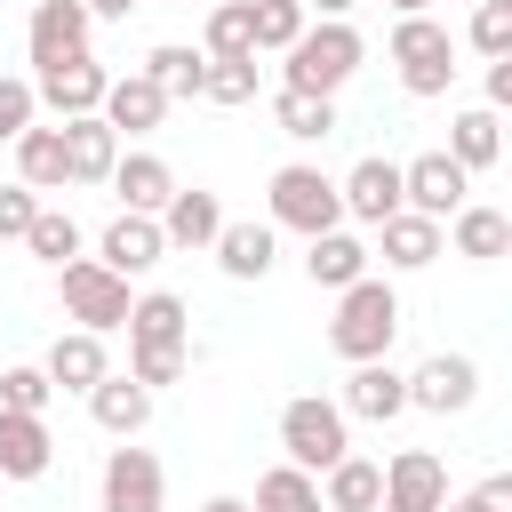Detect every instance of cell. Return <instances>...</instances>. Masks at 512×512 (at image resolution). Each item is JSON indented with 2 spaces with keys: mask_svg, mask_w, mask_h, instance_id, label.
<instances>
[{
  "mask_svg": "<svg viewBox=\"0 0 512 512\" xmlns=\"http://www.w3.org/2000/svg\"><path fill=\"white\" fill-rule=\"evenodd\" d=\"M448 232H456V256H472V264L512 256V224H504V208H456Z\"/></svg>",
  "mask_w": 512,
  "mask_h": 512,
  "instance_id": "obj_32",
  "label": "cell"
},
{
  "mask_svg": "<svg viewBox=\"0 0 512 512\" xmlns=\"http://www.w3.org/2000/svg\"><path fill=\"white\" fill-rule=\"evenodd\" d=\"M64 168H72V184H112V168H120V136L104 128V112L64 120Z\"/></svg>",
  "mask_w": 512,
  "mask_h": 512,
  "instance_id": "obj_21",
  "label": "cell"
},
{
  "mask_svg": "<svg viewBox=\"0 0 512 512\" xmlns=\"http://www.w3.org/2000/svg\"><path fill=\"white\" fill-rule=\"evenodd\" d=\"M440 152H448L464 176H472V168H496V160H504V120H496L488 104H472V112L448 120V144H440Z\"/></svg>",
  "mask_w": 512,
  "mask_h": 512,
  "instance_id": "obj_26",
  "label": "cell"
},
{
  "mask_svg": "<svg viewBox=\"0 0 512 512\" xmlns=\"http://www.w3.org/2000/svg\"><path fill=\"white\" fill-rule=\"evenodd\" d=\"M160 232H168V248H216V232H224V200L200 192V184H176V200L160 208Z\"/></svg>",
  "mask_w": 512,
  "mask_h": 512,
  "instance_id": "obj_22",
  "label": "cell"
},
{
  "mask_svg": "<svg viewBox=\"0 0 512 512\" xmlns=\"http://www.w3.org/2000/svg\"><path fill=\"white\" fill-rule=\"evenodd\" d=\"M200 512H248V496H208Z\"/></svg>",
  "mask_w": 512,
  "mask_h": 512,
  "instance_id": "obj_47",
  "label": "cell"
},
{
  "mask_svg": "<svg viewBox=\"0 0 512 512\" xmlns=\"http://www.w3.org/2000/svg\"><path fill=\"white\" fill-rule=\"evenodd\" d=\"M32 120H40V96H32V80H8V72H0V144H16Z\"/></svg>",
  "mask_w": 512,
  "mask_h": 512,
  "instance_id": "obj_40",
  "label": "cell"
},
{
  "mask_svg": "<svg viewBox=\"0 0 512 512\" xmlns=\"http://www.w3.org/2000/svg\"><path fill=\"white\" fill-rule=\"evenodd\" d=\"M400 192H408V208L432 216V224H448L456 208H472V200H464L472 176H464L448 152H416V160H400Z\"/></svg>",
  "mask_w": 512,
  "mask_h": 512,
  "instance_id": "obj_12",
  "label": "cell"
},
{
  "mask_svg": "<svg viewBox=\"0 0 512 512\" xmlns=\"http://www.w3.org/2000/svg\"><path fill=\"white\" fill-rule=\"evenodd\" d=\"M96 496H104V512H160V504H168V472H160V456H152V448L120 440V448H104Z\"/></svg>",
  "mask_w": 512,
  "mask_h": 512,
  "instance_id": "obj_8",
  "label": "cell"
},
{
  "mask_svg": "<svg viewBox=\"0 0 512 512\" xmlns=\"http://www.w3.org/2000/svg\"><path fill=\"white\" fill-rule=\"evenodd\" d=\"M264 208H272V232H304V240H320V232H336V224H344V192H336V176H320L312 160L272 168Z\"/></svg>",
  "mask_w": 512,
  "mask_h": 512,
  "instance_id": "obj_3",
  "label": "cell"
},
{
  "mask_svg": "<svg viewBox=\"0 0 512 512\" xmlns=\"http://www.w3.org/2000/svg\"><path fill=\"white\" fill-rule=\"evenodd\" d=\"M256 80H264V64L256 56H208V104H256Z\"/></svg>",
  "mask_w": 512,
  "mask_h": 512,
  "instance_id": "obj_35",
  "label": "cell"
},
{
  "mask_svg": "<svg viewBox=\"0 0 512 512\" xmlns=\"http://www.w3.org/2000/svg\"><path fill=\"white\" fill-rule=\"evenodd\" d=\"M448 512H488V504H480V488H464V496H448Z\"/></svg>",
  "mask_w": 512,
  "mask_h": 512,
  "instance_id": "obj_46",
  "label": "cell"
},
{
  "mask_svg": "<svg viewBox=\"0 0 512 512\" xmlns=\"http://www.w3.org/2000/svg\"><path fill=\"white\" fill-rule=\"evenodd\" d=\"M368 256H376V248H368L360 232H344V224H336V232L304 240V280H312V288H336V296H344L352 280H368Z\"/></svg>",
  "mask_w": 512,
  "mask_h": 512,
  "instance_id": "obj_18",
  "label": "cell"
},
{
  "mask_svg": "<svg viewBox=\"0 0 512 512\" xmlns=\"http://www.w3.org/2000/svg\"><path fill=\"white\" fill-rule=\"evenodd\" d=\"M88 416H96L112 440H136V432L152 424V392H144L136 376H104V384L88 392Z\"/></svg>",
  "mask_w": 512,
  "mask_h": 512,
  "instance_id": "obj_28",
  "label": "cell"
},
{
  "mask_svg": "<svg viewBox=\"0 0 512 512\" xmlns=\"http://www.w3.org/2000/svg\"><path fill=\"white\" fill-rule=\"evenodd\" d=\"M56 464V440H48V424L40 416H16V408H0V480H40Z\"/></svg>",
  "mask_w": 512,
  "mask_h": 512,
  "instance_id": "obj_23",
  "label": "cell"
},
{
  "mask_svg": "<svg viewBox=\"0 0 512 512\" xmlns=\"http://www.w3.org/2000/svg\"><path fill=\"white\" fill-rule=\"evenodd\" d=\"M272 120H280V136H296V144H328V136H336V96L280 88V96H272Z\"/></svg>",
  "mask_w": 512,
  "mask_h": 512,
  "instance_id": "obj_31",
  "label": "cell"
},
{
  "mask_svg": "<svg viewBox=\"0 0 512 512\" xmlns=\"http://www.w3.org/2000/svg\"><path fill=\"white\" fill-rule=\"evenodd\" d=\"M360 56H368V40H360L352 24H304V40H296V48H288V64H280V88L336 96V88L360 72Z\"/></svg>",
  "mask_w": 512,
  "mask_h": 512,
  "instance_id": "obj_5",
  "label": "cell"
},
{
  "mask_svg": "<svg viewBox=\"0 0 512 512\" xmlns=\"http://www.w3.org/2000/svg\"><path fill=\"white\" fill-rule=\"evenodd\" d=\"M376 256H384L392 272H424V264L440 256V224L416 216V208H400L392 224H376Z\"/></svg>",
  "mask_w": 512,
  "mask_h": 512,
  "instance_id": "obj_27",
  "label": "cell"
},
{
  "mask_svg": "<svg viewBox=\"0 0 512 512\" xmlns=\"http://www.w3.org/2000/svg\"><path fill=\"white\" fill-rule=\"evenodd\" d=\"M40 368H48V384H56V392H80V400H88V392L112 376L104 336H88V328H64V336L48 344V360H40Z\"/></svg>",
  "mask_w": 512,
  "mask_h": 512,
  "instance_id": "obj_19",
  "label": "cell"
},
{
  "mask_svg": "<svg viewBox=\"0 0 512 512\" xmlns=\"http://www.w3.org/2000/svg\"><path fill=\"white\" fill-rule=\"evenodd\" d=\"M280 448H288V464L296 472H328V464H344L352 456V416L336 408V400H320V392H296L288 408H280Z\"/></svg>",
  "mask_w": 512,
  "mask_h": 512,
  "instance_id": "obj_4",
  "label": "cell"
},
{
  "mask_svg": "<svg viewBox=\"0 0 512 512\" xmlns=\"http://www.w3.org/2000/svg\"><path fill=\"white\" fill-rule=\"evenodd\" d=\"M32 216H40V192L32 184H0V240H24Z\"/></svg>",
  "mask_w": 512,
  "mask_h": 512,
  "instance_id": "obj_41",
  "label": "cell"
},
{
  "mask_svg": "<svg viewBox=\"0 0 512 512\" xmlns=\"http://www.w3.org/2000/svg\"><path fill=\"white\" fill-rule=\"evenodd\" d=\"M160 120H168V96H160L144 72H120L112 96H104V128H112V136H152Z\"/></svg>",
  "mask_w": 512,
  "mask_h": 512,
  "instance_id": "obj_24",
  "label": "cell"
},
{
  "mask_svg": "<svg viewBox=\"0 0 512 512\" xmlns=\"http://www.w3.org/2000/svg\"><path fill=\"white\" fill-rule=\"evenodd\" d=\"M336 192H344V224H368V232H376V224H392V216L408 208V192H400V160H384V152L352 160Z\"/></svg>",
  "mask_w": 512,
  "mask_h": 512,
  "instance_id": "obj_10",
  "label": "cell"
},
{
  "mask_svg": "<svg viewBox=\"0 0 512 512\" xmlns=\"http://www.w3.org/2000/svg\"><path fill=\"white\" fill-rule=\"evenodd\" d=\"M184 368H192V312H184V296H168V288L136 296V312H128V376L144 392H160Z\"/></svg>",
  "mask_w": 512,
  "mask_h": 512,
  "instance_id": "obj_1",
  "label": "cell"
},
{
  "mask_svg": "<svg viewBox=\"0 0 512 512\" xmlns=\"http://www.w3.org/2000/svg\"><path fill=\"white\" fill-rule=\"evenodd\" d=\"M464 40L496 64V56H512V0H480L472 8V24H464Z\"/></svg>",
  "mask_w": 512,
  "mask_h": 512,
  "instance_id": "obj_39",
  "label": "cell"
},
{
  "mask_svg": "<svg viewBox=\"0 0 512 512\" xmlns=\"http://www.w3.org/2000/svg\"><path fill=\"white\" fill-rule=\"evenodd\" d=\"M392 16H432V0H384Z\"/></svg>",
  "mask_w": 512,
  "mask_h": 512,
  "instance_id": "obj_48",
  "label": "cell"
},
{
  "mask_svg": "<svg viewBox=\"0 0 512 512\" xmlns=\"http://www.w3.org/2000/svg\"><path fill=\"white\" fill-rule=\"evenodd\" d=\"M8 152H16V184H32V192H64V184H72V168H64V120H56V128L32 120Z\"/></svg>",
  "mask_w": 512,
  "mask_h": 512,
  "instance_id": "obj_25",
  "label": "cell"
},
{
  "mask_svg": "<svg viewBox=\"0 0 512 512\" xmlns=\"http://www.w3.org/2000/svg\"><path fill=\"white\" fill-rule=\"evenodd\" d=\"M144 80L176 104V96H200L208 88V48H184V40H160L152 56H144Z\"/></svg>",
  "mask_w": 512,
  "mask_h": 512,
  "instance_id": "obj_30",
  "label": "cell"
},
{
  "mask_svg": "<svg viewBox=\"0 0 512 512\" xmlns=\"http://www.w3.org/2000/svg\"><path fill=\"white\" fill-rule=\"evenodd\" d=\"M360 0H304V16H320V24H344Z\"/></svg>",
  "mask_w": 512,
  "mask_h": 512,
  "instance_id": "obj_44",
  "label": "cell"
},
{
  "mask_svg": "<svg viewBox=\"0 0 512 512\" xmlns=\"http://www.w3.org/2000/svg\"><path fill=\"white\" fill-rule=\"evenodd\" d=\"M112 200H120V216H160V208L176 200V168H168L160 152H120Z\"/></svg>",
  "mask_w": 512,
  "mask_h": 512,
  "instance_id": "obj_17",
  "label": "cell"
},
{
  "mask_svg": "<svg viewBox=\"0 0 512 512\" xmlns=\"http://www.w3.org/2000/svg\"><path fill=\"white\" fill-rule=\"evenodd\" d=\"M392 336H400V296H392V280H352L344 296H336V320H328V352L336 360H384L392 352Z\"/></svg>",
  "mask_w": 512,
  "mask_h": 512,
  "instance_id": "obj_2",
  "label": "cell"
},
{
  "mask_svg": "<svg viewBox=\"0 0 512 512\" xmlns=\"http://www.w3.org/2000/svg\"><path fill=\"white\" fill-rule=\"evenodd\" d=\"M472 400H480V368H472L464 352H432V360L408 368V408H424V416H464Z\"/></svg>",
  "mask_w": 512,
  "mask_h": 512,
  "instance_id": "obj_11",
  "label": "cell"
},
{
  "mask_svg": "<svg viewBox=\"0 0 512 512\" xmlns=\"http://www.w3.org/2000/svg\"><path fill=\"white\" fill-rule=\"evenodd\" d=\"M200 48H208V56H256V0H216Z\"/></svg>",
  "mask_w": 512,
  "mask_h": 512,
  "instance_id": "obj_34",
  "label": "cell"
},
{
  "mask_svg": "<svg viewBox=\"0 0 512 512\" xmlns=\"http://www.w3.org/2000/svg\"><path fill=\"white\" fill-rule=\"evenodd\" d=\"M480 504H488V512H512V472H488V480H480Z\"/></svg>",
  "mask_w": 512,
  "mask_h": 512,
  "instance_id": "obj_43",
  "label": "cell"
},
{
  "mask_svg": "<svg viewBox=\"0 0 512 512\" xmlns=\"http://www.w3.org/2000/svg\"><path fill=\"white\" fill-rule=\"evenodd\" d=\"M504 224H512V208H504Z\"/></svg>",
  "mask_w": 512,
  "mask_h": 512,
  "instance_id": "obj_49",
  "label": "cell"
},
{
  "mask_svg": "<svg viewBox=\"0 0 512 512\" xmlns=\"http://www.w3.org/2000/svg\"><path fill=\"white\" fill-rule=\"evenodd\" d=\"M392 64H400L408 96H448V80H456V32L440 16H400L392 24Z\"/></svg>",
  "mask_w": 512,
  "mask_h": 512,
  "instance_id": "obj_7",
  "label": "cell"
},
{
  "mask_svg": "<svg viewBox=\"0 0 512 512\" xmlns=\"http://www.w3.org/2000/svg\"><path fill=\"white\" fill-rule=\"evenodd\" d=\"M472 8H480V0H472Z\"/></svg>",
  "mask_w": 512,
  "mask_h": 512,
  "instance_id": "obj_50",
  "label": "cell"
},
{
  "mask_svg": "<svg viewBox=\"0 0 512 512\" xmlns=\"http://www.w3.org/2000/svg\"><path fill=\"white\" fill-rule=\"evenodd\" d=\"M24 248H32L40 264H56V272H64V264L80 256V224H72L64 208H40V216H32V232H24Z\"/></svg>",
  "mask_w": 512,
  "mask_h": 512,
  "instance_id": "obj_36",
  "label": "cell"
},
{
  "mask_svg": "<svg viewBox=\"0 0 512 512\" xmlns=\"http://www.w3.org/2000/svg\"><path fill=\"white\" fill-rule=\"evenodd\" d=\"M88 40H96L88 0H40V8H32V24H24L32 80H40V72H56V64H72V56H88Z\"/></svg>",
  "mask_w": 512,
  "mask_h": 512,
  "instance_id": "obj_9",
  "label": "cell"
},
{
  "mask_svg": "<svg viewBox=\"0 0 512 512\" xmlns=\"http://www.w3.org/2000/svg\"><path fill=\"white\" fill-rule=\"evenodd\" d=\"M384 512H448V464L432 448H400L384 464Z\"/></svg>",
  "mask_w": 512,
  "mask_h": 512,
  "instance_id": "obj_13",
  "label": "cell"
},
{
  "mask_svg": "<svg viewBox=\"0 0 512 512\" xmlns=\"http://www.w3.org/2000/svg\"><path fill=\"white\" fill-rule=\"evenodd\" d=\"M488 112H512V56L488 64Z\"/></svg>",
  "mask_w": 512,
  "mask_h": 512,
  "instance_id": "obj_42",
  "label": "cell"
},
{
  "mask_svg": "<svg viewBox=\"0 0 512 512\" xmlns=\"http://www.w3.org/2000/svg\"><path fill=\"white\" fill-rule=\"evenodd\" d=\"M32 96H40L56 120H88V112H104L112 72H104L96 56H72V64H56V72H40V80H32Z\"/></svg>",
  "mask_w": 512,
  "mask_h": 512,
  "instance_id": "obj_14",
  "label": "cell"
},
{
  "mask_svg": "<svg viewBox=\"0 0 512 512\" xmlns=\"http://www.w3.org/2000/svg\"><path fill=\"white\" fill-rule=\"evenodd\" d=\"M320 504L328 512H384V464H368V456L328 464L320 472Z\"/></svg>",
  "mask_w": 512,
  "mask_h": 512,
  "instance_id": "obj_29",
  "label": "cell"
},
{
  "mask_svg": "<svg viewBox=\"0 0 512 512\" xmlns=\"http://www.w3.org/2000/svg\"><path fill=\"white\" fill-rule=\"evenodd\" d=\"M128 8H136V0H88V16H96V24H120Z\"/></svg>",
  "mask_w": 512,
  "mask_h": 512,
  "instance_id": "obj_45",
  "label": "cell"
},
{
  "mask_svg": "<svg viewBox=\"0 0 512 512\" xmlns=\"http://www.w3.org/2000/svg\"><path fill=\"white\" fill-rule=\"evenodd\" d=\"M336 408H344V416H368V424H392V416H408V376H400L392 360H360V368L344 376Z\"/></svg>",
  "mask_w": 512,
  "mask_h": 512,
  "instance_id": "obj_16",
  "label": "cell"
},
{
  "mask_svg": "<svg viewBox=\"0 0 512 512\" xmlns=\"http://www.w3.org/2000/svg\"><path fill=\"white\" fill-rule=\"evenodd\" d=\"M272 264H280V232L256 224V216H248V224L224 216V232H216V272H224V280H264Z\"/></svg>",
  "mask_w": 512,
  "mask_h": 512,
  "instance_id": "obj_20",
  "label": "cell"
},
{
  "mask_svg": "<svg viewBox=\"0 0 512 512\" xmlns=\"http://www.w3.org/2000/svg\"><path fill=\"white\" fill-rule=\"evenodd\" d=\"M160 256H168V232H160V216H112V224H104V240H96V264H104V272H120V280L152 272Z\"/></svg>",
  "mask_w": 512,
  "mask_h": 512,
  "instance_id": "obj_15",
  "label": "cell"
},
{
  "mask_svg": "<svg viewBox=\"0 0 512 512\" xmlns=\"http://www.w3.org/2000/svg\"><path fill=\"white\" fill-rule=\"evenodd\" d=\"M248 512H328V504H320V480H312V472L272 464V472L256 480V496H248Z\"/></svg>",
  "mask_w": 512,
  "mask_h": 512,
  "instance_id": "obj_33",
  "label": "cell"
},
{
  "mask_svg": "<svg viewBox=\"0 0 512 512\" xmlns=\"http://www.w3.org/2000/svg\"><path fill=\"white\" fill-rule=\"evenodd\" d=\"M48 400H56V384H48V368H0V408H16V416H48Z\"/></svg>",
  "mask_w": 512,
  "mask_h": 512,
  "instance_id": "obj_38",
  "label": "cell"
},
{
  "mask_svg": "<svg viewBox=\"0 0 512 512\" xmlns=\"http://www.w3.org/2000/svg\"><path fill=\"white\" fill-rule=\"evenodd\" d=\"M304 24H312V16H304V0H256V56H264V48H272V56H288V48L304 40Z\"/></svg>",
  "mask_w": 512,
  "mask_h": 512,
  "instance_id": "obj_37",
  "label": "cell"
},
{
  "mask_svg": "<svg viewBox=\"0 0 512 512\" xmlns=\"http://www.w3.org/2000/svg\"><path fill=\"white\" fill-rule=\"evenodd\" d=\"M56 296H64V320H72V328H88V336L128 328V312H136L128 280H120V272H104L96 256H72V264L56 272Z\"/></svg>",
  "mask_w": 512,
  "mask_h": 512,
  "instance_id": "obj_6",
  "label": "cell"
}]
</instances>
